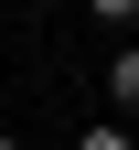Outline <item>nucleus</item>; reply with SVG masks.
Here are the masks:
<instances>
[{"label": "nucleus", "instance_id": "nucleus-3", "mask_svg": "<svg viewBox=\"0 0 139 150\" xmlns=\"http://www.w3.org/2000/svg\"><path fill=\"white\" fill-rule=\"evenodd\" d=\"M96 22H139V0H96Z\"/></svg>", "mask_w": 139, "mask_h": 150}, {"label": "nucleus", "instance_id": "nucleus-1", "mask_svg": "<svg viewBox=\"0 0 139 150\" xmlns=\"http://www.w3.org/2000/svg\"><path fill=\"white\" fill-rule=\"evenodd\" d=\"M107 97H118V118H139V43H128V54L107 64Z\"/></svg>", "mask_w": 139, "mask_h": 150}, {"label": "nucleus", "instance_id": "nucleus-2", "mask_svg": "<svg viewBox=\"0 0 139 150\" xmlns=\"http://www.w3.org/2000/svg\"><path fill=\"white\" fill-rule=\"evenodd\" d=\"M75 150H128V129H86V139H75Z\"/></svg>", "mask_w": 139, "mask_h": 150}, {"label": "nucleus", "instance_id": "nucleus-4", "mask_svg": "<svg viewBox=\"0 0 139 150\" xmlns=\"http://www.w3.org/2000/svg\"><path fill=\"white\" fill-rule=\"evenodd\" d=\"M0 150H22V139H11V129H0Z\"/></svg>", "mask_w": 139, "mask_h": 150}]
</instances>
